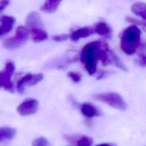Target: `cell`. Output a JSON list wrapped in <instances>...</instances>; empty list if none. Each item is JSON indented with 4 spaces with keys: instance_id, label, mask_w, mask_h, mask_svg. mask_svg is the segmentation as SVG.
<instances>
[{
    "instance_id": "cell-5",
    "label": "cell",
    "mask_w": 146,
    "mask_h": 146,
    "mask_svg": "<svg viewBox=\"0 0 146 146\" xmlns=\"http://www.w3.org/2000/svg\"><path fill=\"white\" fill-rule=\"evenodd\" d=\"M14 65L11 62L6 63L5 69L0 74V86L9 92H13L14 87L11 81V77L14 71Z\"/></svg>"
},
{
    "instance_id": "cell-15",
    "label": "cell",
    "mask_w": 146,
    "mask_h": 146,
    "mask_svg": "<svg viewBox=\"0 0 146 146\" xmlns=\"http://www.w3.org/2000/svg\"><path fill=\"white\" fill-rule=\"evenodd\" d=\"M31 39L35 42H39L47 38V33L42 29H32L30 30Z\"/></svg>"
},
{
    "instance_id": "cell-19",
    "label": "cell",
    "mask_w": 146,
    "mask_h": 146,
    "mask_svg": "<svg viewBox=\"0 0 146 146\" xmlns=\"http://www.w3.org/2000/svg\"><path fill=\"white\" fill-rule=\"evenodd\" d=\"M32 146H48V141L44 137H39L36 138L31 143Z\"/></svg>"
},
{
    "instance_id": "cell-23",
    "label": "cell",
    "mask_w": 146,
    "mask_h": 146,
    "mask_svg": "<svg viewBox=\"0 0 146 146\" xmlns=\"http://www.w3.org/2000/svg\"><path fill=\"white\" fill-rule=\"evenodd\" d=\"M138 63L143 67H146V55L140 54L139 55Z\"/></svg>"
},
{
    "instance_id": "cell-9",
    "label": "cell",
    "mask_w": 146,
    "mask_h": 146,
    "mask_svg": "<svg viewBox=\"0 0 146 146\" xmlns=\"http://www.w3.org/2000/svg\"><path fill=\"white\" fill-rule=\"evenodd\" d=\"M15 18L11 16L3 15L1 17V36L9 32L15 22Z\"/></svg>"
},
{
    "instance_id": "cell-17",
    "label": "cell",
    "mask_w": 146,
    "mask_h": 146,
    "mask_svg": "<svg viewBox=\"0 0 146 146\" xmlns=\"http://www.w3.org/2000/svg\"><path fill=\"white\" fill-rule=\"evenodd\" d=\"M109 52H110V55L111 56V60L114 63L115 65L118 67L119 68L122 70L123 71H127V67L125 66V65L121 62V61L120 60V59L115 55V54L111 51V50H109Z\"/></svg>"
},
{
    "instance_id": "cell-8",
    "label": "cell",
    "mask_w": 146,
    "mask_h": 146,
    "mask_svg": "<svg viewBox=\"0 0 146 146\" xmlns=\"http://www.w3.org/2000/svg\"><path fill=\"white\" fill-rule=\"evenodd\" d=\"M26 24L27 27L32 29H41L42 22L38 13L33 11L28 14L26 19Z\"/></svg>"
},
{
    "instance_id": "cell-11",
    "label": "cell",
    "mask_w": 146,
    "mask_h": 146,
    "mask_svg": "<svg viewBox=\"0 0 146 146\" xmlns=\"http://www.w3.org/2000/svg\"><path fill=\"white\" fill-rule=\"evenodd\" d=\"M93 31L88 27L79 28L74 31L70 35V39L72 41H77L80 38H86L90 35L92 33Z\"/></svg>"
},
{
    "instance_id": "cell-26",
    "label": "cell",
    "mask_w": 146,
    "mask_h": 146,
    "mask_svg": "<svg viewBox=\"0 0 146 146\" xmlns=\"http://www.w3.org/2000/svg\"><path fill=\"white\" fill-rule=\"evenodd\" d=\"M96 146H116L115 144H110V143H102L98 145H96Z\"/></svg>"
},
{
    "instance_id": "cell-24",
    "label": "cell",
    "mask_w": 146,
    "mask_h": 146,
    "mask_svg": "<svg viewBox=\"0 0 146 146\" xmlns=\"http://www.w3.org/2000/svg\"><path fill=\"white\" fill-rule=\"evenodd\" d=\"M10 2L9 1H2L0 2V11L2 12L4 9L9 5Z\"/></svg>"
},
{
    "instance_id": "cell-6",
    "label": "cell",
    "mask_w": 146,
    "mask_h": 146,
    "mask_svg": "<svg viewBox=\"0 0 146 146\" xmlns=\"http://www.w3.org/2000/svg\"><path fill=\"white\" fill-rule=\"evenodd\" d=\"M43 78V75L41 74H28L20 79L17 85L18 91L23 93L26 86H33L40 82Z\"/></svg>"
},
{
    "instance_id": "cell-1",
    "label": "cell",
    "mask_w": 146,
    "mask_h": 146,
    "mask_svg": "<svg viewBox=\"0 0 146 146\" xmlns=\"http://www.w3.org/2000/svg\"><path fill=\"white\" fill-rule=\"evenodd\" d=\"M141 39L140 30L136 25H131L124 30L120 37V47L127 55H132L139 47Z\"/></svg>"
},
{
    "instance_id": "cell-10",
    "label": "cell",
    "mask_w": 146,
    "mask_h": 146,
    "mask_svg": "<svg viewBox=\"0 0 146 146\" xmlns=\"http://www.w3.org/2000/svg\"><path fill=\"white\" fill-rule=\"evenodd\" d=\"M80 111L85 116L89 118L99 116L100 114L99 110L96 107L88 103H84L81 106Z\"/></svg>"
},
{
    "instance_id": "cell-12",
    "label": "cell",
    "mask_w": 146,
    "mask_h": 146,
    "mask_svg": "<svg viewBox=\"0 0 146 146\" xmlns=\"http://www.w3.org/2000/svg\"><path fill=\"white\" fill-rule=\"evenodd\" d=\"M132 12L137 16L146 21V3L137 2L131 6Z\"/></svg>"
},
{
    "instance_id": "cell-21",
    "label": "cell",
    "mask_w": 146,
    "mask_h": 146,
    "mask_svg": "<svg viewBox=\"0 0 146 146\" xmlns=\"http://www.w3.org/2000/svg\"><path fill=\"white\" fill-rule=\"evenodd\" d=\"M67 76L75 83H78L80 82L82 78L81 75L79 73L72 71L68 72L67 73Z\"/></svg>"
},
{
    "instance_id": "cell-4",
    "label": "cell",
    "mask_w": 146,
    "mask_h": 146,
    "mask_svg": "<svg viewBox=\"0 0 146 146\" xmlns=\"http://www.w3.org/2000/svg\"><path fill=\"white\" fill-rule=\"evenodd\" d=\"M30 32V30L26 26L18 27L14 36L6 39L3 43V46L9 50L15 49L21 46L27 40Z\"/></svg>"
},
{
    "instance_id": "cell-22",
    "label": "cell",
    "mask_w": 146,
    "mask_h": 146,
    "mask_svg": "<svg viewBox=\"0 0 146 146\" xmlns=\"http://www.w3.org/2000/svg\"><path fill=\"white\" fill-rule=\"evenodd\" d=\"M69 37L70 35L68 34H60L52 36V39L56 42H62L67 40Z\"/></svg>"
},
{
    "instance_id": "cell-2",
    "label": "cell",
    "mask_w": 146,
    "mask_h": 146,
    "mask_svg": "<svg viewBox=\"0 0 146 146\" xmlns=\"http://www.w3.org/2000/svg\"><path fill=\"white\" fill-rule=\"evenodd\" d=\"M99 41H93L86 44L82 48L80 59L84 67L90 75L94 74L96 70V63L99 52L102 48Z\"/></svg>"
},
{
    "instance_id": "cell-14",
    "label": "cell",
    "mask_w": 146,
    "mask_h": 146,
    "mask_svg": "<svg viewBox=\"0 0 146 146\" xmlns=\"http://www.w3.org/2000/svg\"><path fill=\"white\" fill-rule=\"evenodd\" d=\"M60 3V1L48 0L46 1L44 4L41 6L40 10L43 12L47 13H54L58 8Z\"/></svg>"
},
{
    "instance_id": "cell-18",
    "label": "cell",
    "mask_w": 146,
    "mask_h": 146,
    "mask_svg": "<svg viewBox=\"0 0 146 146\" xmlns=\"http://www.w3.org/2000/svg\"><path fill=\"white\" fill-rule=\"evenodd\" d=\"M93 140L91 137L87 136H79L76 144L77 146H91Z\"/></svg>"
},
{
    "instance_id": "cell-3",
    "label": "cell",
    "mask_w": 146,
    "mask_h": 146,
    "mask_svg": "<svg viewBox=\"0 0 146 146\" xmlns=\"http://www.w3.org/2000/svg\"><path fill=\"white\" fill-rule=\"evenodd\" d=\"M92 98L120 110H125L127 108V104L124 99L119 94L115 92H105L95 94L92 95Z\"/></svg>"
},
{
    "instance_id": "cell-13",
    "label": "cell",
    "mask_w": 146,
    "mask_h": 146,
    "mask_svg": "<svg viewBox=\"0 0 146 146\" xmlns=\"http://www.w3.org/2000/svg\"><path fill=\"white\" fill-rule=\"evenodd\" d=\"M16 134V129L9 127H1L0 128V142L4 140L13 139Z\"/></svg>"
},
{
    "instance_id": "cell-7",
    "label": "cell",
    "mask_w": 146,
    "mask_h": 146,
    "mask_svg": "<svg viewBox=\"0 0 146 146\" xmlns=\"http://www.w3.org/2000/svg\"><path fill=\"white\" fill-rule=\"evenodd\" d=\"M38 108V102L34 99L25 100L17 108L18 113L22 116H27L35 113Z\"/></svg>"
},
{
    "instance_id": "cell-25",
    "label": "cell",
    "mask_w": 146,
    "mask_h": 146,
    "mask_svg": "<svg viewBox=\"0 0 146 146\" xmlns=\"http://www.w3.org/2000/svg\"><path fill=\"white\" fill-rule=\"evenodd\" d=\"M69 100L71 102L72 104L74 106H77L78 103H77V102L75 100V99H74V98L72 96L70 95V96H69Z\"/></svg>"
},
{
    "instance_id": "cell-20",
    "label": "cell",
    "mask_w": 146,
    "mask_h": 146,
    "mask_svg": "<svg viewBox=\"0 0 146 146\" xmlns=\"http://www.w3.org/2000/svg\"><path fill=\"white\" fill-rule=\"evenodd\" d=\"M125 20L129 23H133L134 25L141 26L143 29L146 32V22H143L130 17H127L125 18Z\"/></svg>"
},
{
    "instance_id": "cell-16",
    "label": "cell",
    "mask_w": 146,
    "mask_h": 146,
    "mask_svg": "<svg viewBox=\"0 0 146 146\" xmlns=\"http://www.w3.org/2000/svg\"><path fill=\"white\" fill-rule=\"evenodd\" d=\"M95 32L100 35L108 36L111 34V30L106 23L100 22L96 25L95 27Z\"/></svg>"
}]
</instances>
